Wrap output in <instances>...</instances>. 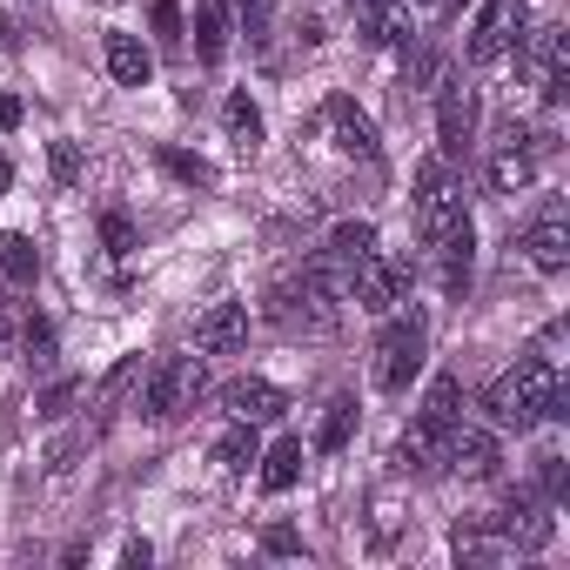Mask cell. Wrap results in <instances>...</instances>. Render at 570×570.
<instances>
[{"mask_svg": "<svg viewBox=\"0 0 570 570\" xmlns=\"http://www.w3.org/2000/svg\"><path fill=\"white\" fill-rule=\"evenodd\" d=\"M470 135H476V95L456 81V75H443L436 81V155H463L470 148Z\"/></svg>", "mask_w": 570, "mask_h": 570, "instance_id": "obj_8", "label": "cell"}, {"mask_svg": "<svg viewBox=\"0 0 570 570\" xmlns=\"http://www.w3.org/2000/svg\"><path fill=\"white\" fill-rule=\"evenodd\" d=\"M262 309H268V323H275L282 336H309V343H323V336H336V330H343V296L316 289L303 268H296L289 282H275Z\"/></svg>", "mask_w": 570, "mask_h": 570, "instance_id": "obj_2", "label": "cell"}, {"mask_svg": "<svg viewBox=\"0 0 570 570\" xmlns=\"http://www.w3.org/2000/svg\"><path fill=\"white\" fill-rule=\"evenodd\" d=\"M222 403H228L242 423H275L282 410H289V396H282L275 383H262V376H235V383L222 390Z\"/></svg>", "mask_w": 570, "mask_h": 570, "instance_id": "obj_12", "label": "cell"}, {"mask_svg": "<svg viewBox=\"0 0 570 570\" xmlns=\"http://www.w3.org/2000/svg\"><path fill=\"white\" fill-rule=\"evenodd\" d=\"M202 396H208V370H202V356H168V363H155L148 383H141V416L175 423V416H188Z\"/></svg>", "mask_w": 570, "mask_h": 570, "instance_id": "obj_4", "label": "cell"}, {"mask_svg": "<svg viewBox=\"0 0 570 570\" xmlns=\"http://www.w3.org/2000/svg\"><path fill=\"white\" fill-rule=\"evenodd\" d=\"M28 363H35V370L55 363V330H48V323H28Z\"/></svg>", "mask_w": 570, "mask_h": 570, "instance_id": "obj_32", "label": "cell"}, {"mask_svg": "<svg viewBox=\"0 0 570 570\" xmlns=\"http://www.w3.org/2000/svg\"><path fill=\"white\" fill-rule=\"evenodd\" d=\"M423 8H436V0H423Z\"/></svg>", "mask_w": 570, "mask_h": 570, "instance_id": "obj_39", "label": "cell"}, {"mask_svg": "<svg viewBox=\"0 0 570 570\" xmlns=\"http://www.w3.org/2000/svg\"><path fill=\"white\" fill-rule=\"evenodd\" d=\"M8 336H14V323H8V316H0V343H8Z\"/></svg>", "mask_w": 570, "mask_h": 570, "instance_id": "obj_38", "label": "cell"}, {"mask_svg": "<svg viewBox=\"0 0 570 570\" xmlns=\"http://www.w3.org/2000/svg\"><path fill=\"white\" fill-rule=\"evenodd\" d=\"M48 168H55V181H61V188H68V181H81V148H75V141H55V148H48Z\"/></svg>", "mask_w": 570, "mask_h": 570, "instance_id": "obj_31", "label": "cell"}, {"mask_svg": "<svg viewBox=\"0 0 570 570\" xmlns=\"http://www.w3.org/2000/svg\"><path fill=\"white\" fill-rule=\"evenodd\" d=\"M517 61H523V75H530V81H543L557 61H570V48H563V28H557V21H537V28H523V35H517Z\"/></svg>", "mask_w": 570, "mask_h": 570, "instance_id": "obj_15", "label": "cell"}, {"mask_svg": "<svg viewBox=\"0 0 570 570\" xmlns=\"http://www.w3.org/2000/svg\"><path fill=\"white\" fill-rule=\"evenodd\" d=\"M410 255H363L356 262V282H350V296L370 309V316H390L403 296H410Z\"/></svg>", "mask_w": 570, "mask_h": 570, "instance_id": "obj_7", "label": "cell"}, {"mask_svg": "<svg viewBox=\"0 0 570 570\" xmlns=\"http://www.w3.org/2000/svg\"><path fill=\"white\" fill-rule=\"evenodd\" d=\"M350 436H356V403H350V396H336V403L323 410V430H316V450H323V456H336V450H343Z\"/></svg>", "mask_w": 570, "mask_h": 570, "instance_id": "obj_24", "label": "cell"}, {"mask_svg": "<svg viewBox=\"0 0 570 570\" xmlns=\"http://www.w3.org/2000/svg\"><path fill=\"white\" fill-rule=\"evenodd\" d=\"M416 423H430V430H443V436H450V430L463 423V383H456V376H430Z\"/></svg>", "mask_w": 570, "mask_h": 570, "instance_id": "obj_18", "label": "cell"}, {"mask_svg": "<svg viewBox=\"0 0 570 570\" xmlns=\"http://www.w3.org/2000/svg\"><path fill=\"white\" fill-rule=\"evenodd\" d=\"M436 456H443V430H430V423H410V436H403L396 463H403V470H436Z\"/></svg>", "mask_w": 570, "mask_h": 570, "instance_id": "obj_25", "label": "cell"}, {"mask_svg": "<svg viewBox=\"0 0 570 570\" xmlns=\"http://www.w3.org/2000/svg\"><path fill=\"white\" fill-rule=\"evenodd\" d=\"M330 128H336V148H343V155L376 161V121H370L350 95H330Z\"/></svg>", "mask_w": 570, "mask_h": 570, "instance_id": "obj_13", "label": "cell"}, {"mask_svg": "<svg viewBox=\"0 0 570 570\" xmlns=\"http://www.w3.org/2000/svg\"><path fill=\"white\" fill-rule=\"evenodd\" d=\"M235 14H242V35H248V41H268V21H275V0H235Z\"/></svg>", "mask_w": 570, "mask_h": 570, "instance_id": "obj_29", "label": "cell"}, {"mask_svg": "<svg viewBox=\"0 0 570 570\" xmlns=\"http://www.w3.org/2000/svg\"><path fill=\"white\" fill-rule=\"evenodd\" d=\"M161 168H168L175 181H188V188H208V181H215V168H208L202 155H181V148H161Z\"/></svg>", "mask_w": 570, "mask_h": 570, "instance_id": "obj_28", "label": "cell"}, {"mask_svg": "<svg viewBox=\"0 0 570 570\" xmlns=\"http://www.w3.org/2000/svg\"><path fill=\"white\" fill-rule=\"evenodd\" d=\"M255 456H262V443H255V423H242V416H235V423L215 436V463H222V470H248Z\"/></svg>", "mask_w": 570, "mask_h": 570, "instance_id": "obj_21", "label": "cell"}, {"mask_svg": "<svg viewBox=\"0 0 570 570\" xmlns=\"http://www.w3.org/2000/svg\"><path fill=\"white\" fill-rule=\"evenodd\" d=\"M423 356H430V323L390 309V323H383V336H376V390H390V396L410 390V383L423 376Z\"/></svg>", "mask_w": 570, "mask_h": 570, "instance_id": "obj_3", "label": "cell"}, {"mask_svg": "<svg viewBox=\"0 0 570 570\" xmlns=\"http://www.w3.org/2000/svg\"><path fill=\"white\" fill-rule=\"evenodd\" d=\"M108 75H115L121 88H148V75H155V55H148L135 35H108Z\"/></svg>", "mask_w": 570, "mask_h": 570, "instance_id": "obj_19", "label": "cell"}, {"mask_svg": "<svg viewBox=\"0 0 570 570\" xmlns=\"http://www.w3.org/2000/svg\"><path fill=\"white\" fill-rule=\"evenodd\" d=\"M0 128H21V101L14 95H0Z\"/></svg>", "mask_w": 570, "mask_h": 570, "instance_id": "obj_36", "label": "cell"}, {"mask_svg": "<svg viewBox=\"0 0 570 570\" xmlns=\"http://www.w3.org/2000/svg\"><path fill=\"white\" fill-rule=\"evenodd\" d=\"M242 343H248V309L242 303H215L195 323V350L202 356H242Z\"/></svg>", "mask_w": 570, "mask_h": 570, "instance_id": "obj_10", "label": "cell"}, {"mask_svg": "<svg viewBox=\"0 0 570 570\" xmlns=\"http://www.w3.org/2000/svg\"><path fill=\"white\" fill-rule=\"evenodd\" d=\"M0 275H8V282H21V289H28V282L41 275V248H35L28 235H8V242H0Z\"/></svg>", "mask_w": 570, "mask_h": 570, "instance_id": "obj_23", "label": "cell"}, {"mask_svg": "<svg viewBox=\"0 0 570 570\" xmlns=\"http://www.w3.org/2000/svg\"><path fill=\"white\" fill-rule=\"evenodd\" d=\"M101 242H108V255H128V248H135V222H128L121 208H108V215H101Z\"/></svg>", "mask_w": 570, "mask_h": 570, "instance_id": "obj_30", "label": "cell"}, {"mask_svg": "<svg viewBox=\"0 0 570 570\" xmlns=\"http://www.w3.org/2000/svg\"><path fill=\"white\" fill-rule=\"evenodd\" d=\"M148 28H155V41H161V48H181V41H188L181 0H155V8H148Z\"/></svg>", "mask_w": 570, "mask_h": 570, "instance_id": "obj_27", "label": "cell"}, {"mask_svg": "<svg viewBox=\"0 0 570 570\" xmlns=\"http://www.w3.org/2000/svg\"><path fill=\"white\" fill-rule=\"evenodd\" d=\"M323 248H330L336 262H350V268H356L363 255H376V228H370V222H336Z\"/></svg>", "mask_w": 570, "mask_h": 570, "instance_id": "obj_22", "label": "cell"}, {"mask_svg": "<svg viewBox=\"0 0 570 570\" xmlns=\"http://www.w3.org/2000/svg\"><path fill=\"white\" fill-rule=\"evenodd\" d=\"M436 463H443L450 476H497V436L456 423V430L443 436V456H436Z\"/></svg>", "mask_w": 570, "mask_h": 570, "instance_id": "obj_9", "label": "cell"}, {"mask_svg": "<svg viewBox=\"0 0 570 570\" xmlns=\"http://www.w3.org/2000/svg\"><path fill=\"white\" fill-rule=\"evenodd\" d=\"M262 550H275V557H296V550H303V537H296L289 523H275V530L262 537Z\"/></svg>", "mask_w": 570, "mask_h": 570, "instance_id": "obj_34", "label": "cell"}, {"mask_svg": "<svg viewBox=\"0 0 570 570\" xmlns=\"http://www.w3.org/2000/svg\"><path fill=\"white\" fill-rule=\"evenodd\" d=\"M430 248H436V262H443V296H463V289H470V262H476V228H470V215H463L450 235H436Z\"/></svg>", "mask_w": 570, "mask_h": 570, "instance_id": "obj_11", "label": "cell"}, {"mask_svg": "<svg viewBox=\"0 0 570 570\" xmlns=\"http://www.w3.org/2000/svg\"><path fill=\"white\" fill-rule=\"evenodd\" d=\"M255 463H262V490L282 497V490H296V476H303V443H296V436H282V443H275L268 456H255Z\"/></svg>", "mask_w": 570, "mask_h": 570, "instance_id": "obj_20", "label": "cell"}, {"mask_svg": "<svg viewBox=\"0 0 570 570\" xmlns=\"http://www.w3.org/2000/svg\"><path fill=\"white\" fill-rule=\"evenodd\" d=\"M222 121H228V141H235V148H255V141H262V108H255L248 95H228Z\"/></svg>", "mask_w": 570, "mask_h": 570, "instance_id": "obj_26", "label": "cell"}, {"mask_svg": "<svg viewBox=\"0 0 570 570\" xmlns=\"http://www.w3.org/2000/svg\"><path fill=\"white\" fill-rule=\"evenodd\" d=\"M523 255H530L543 275L570 268V228H563V215H543V222H530V228H523Z\"/></svg>", "mask_w": 570, "mask_h": 570, "instance_id": "obj_17", "label": "cell"}, {"mask_svg": "<svg viewBox=\"0 0 570 570\" xmlns=\"http://www.w3.org/2000/svg\"><path fill=\"white\" fill-rule=\"evenodd\" d=\"M557 363L550 356H517V370H503L490 390H483V416L497 423V430H537L543 416H550V396H557Z\"/></svg>", "mask_w": 570, "mask_h": 570, "instance_id": "obj_1", "label": "cell"}, {"mask_svg": "<svg viewBox=\"0 0 570 570\" xmlns=\"http://www.w3.org/2000/svg\"><path fill=\"white\" fill-rule=\"evenodd\" d=\"M523 28H530V0H483V14L470 21V48H463L470 68H497Z\"/></svg>", "mask_w": 570, "mask_h": 570, "instance_id": "obj_5", "label": "cell"}, {"mask_svg": "<svg viewBox=\"0 0 570 570\" xmlns=\"http://www.w3.org/2000/svg\"><path fill=\"white\" fill-rule=\"evenodd\" d=\"M537 181V155H530V135H517L510 128V141L490 155V188L497 195H517V188H530Z\"/></svg>", "mask_w": 570, "mask_h": 570, "instance_id": "obj_16", "label": "cell"}, {"mask_svg": "<svg viewBox=\"0 0 570 570\" xmlns=\"http://www.w3.org/2000/svg\"><path fill=\"white\" fill-rule=\"evenodd\" d=\"M148 557H155L148 537H128V543H121V563H148Z\"/></svg>", "mask_w": 570, "mask_h": 570, "instance_id": "obj_35", "label": "cell"}, {"mask_svg": "<svg viewBox=\"0 0 570 570\" xmlns=\"http://www.w3.org/2000/svg\"><path fill=\"white\" fill-rule=\"evenodd\" d=\"M228 41H235V14H228V0H195V55L208 68L228 61Z\"/></svg>", "mask_w": 570, "mask_h": 570, "instance_id": "obj_14", "label": "cell"}, {"mask_svg": "<svg viewBox=\"0 0 570 570\" xmlns=\"http://www.w3.org/2000/svg\"><path fill=\"white\" fill-rule=\"evenodd\" d=\"M8 181H14V161H8V155H0V195H8Z\"/></svg>", "mask_w": 570, "mask_h": 570, "instance_id": "obj_37", "label": "cell"}, {"mask_svg": "<svg viewBox=\"0 0 570 570\" xmlns=\"http://www.w3.org/2000/svg\"><path fill=\"white\" fill-rule=\"evenodd\" d=\"M416 222H423V242H436L463 222V188L450 181V155H430L416 168Z\"/></svg>", "mask_w": 570, "mask_h": 570, "instance_id": "obj_6", "label": "cell"}, {"mask_svg": "<svg viewBox=\"0 0 570 570\" xmlns=\"http://www.w3.org/2000/svg\"><path fill=\"white\" fill-rule=\"evenodd\" d=\"M75 396H81V383H55V390H48V396H41V416H48V423H61V416H68V403H75Z\"/></svg>", "mask_w": 570, "mask_h": 570, "instance_id": "obj_33", "label": "cell"}]
</instances>
